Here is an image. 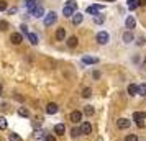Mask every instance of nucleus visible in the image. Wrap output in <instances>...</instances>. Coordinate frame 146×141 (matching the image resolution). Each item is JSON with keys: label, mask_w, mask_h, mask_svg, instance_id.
<instances>
[{"label": "nucleus", "mask_w": 146, "mask_h": 141, "mask_svg": "<svg viewBox=\"0 0 146 141\" xmlns=\"http://www.w3.org/2000/svg\"><path fill=\"white\" fill-rule=\"evenodd\" d=\"M56 20H58V15L54 13V12H49V13L46 15V18H44V25H46V26H51V25L56 23Z\"/></svg>", "instance_id": "nucleus-1"}, {"label": "nucleus", "mask_w": 146, "mask_h": 141, "mask_svg": "<svg viewBox=\"0 0 146 141\" xmlns=\"http://www.w3.org/2000/svg\"><path fill=\"white\" fill-rule=\"evenodd\" d=\"M108 40H110V36H108L107 31H100V33H97V41H99L100 44H107Z\"/></svg>", "instance_id": "nucleus-2"}, {"label": "nucleus", "mask_w": 146, "mask_h": 141, "mask_svg": "<svg viewBox=\"0 0 146 141\" xmlns=\"http://www.w3.org/2000/svg\"><path fill=\"white\" fill-rule=\"evenodd\" d=\"M130 125H131V121L128 120V118H118L117 120V128H120V130L130 128Z\"/></svg>", "instance_id": "nucleus-3"}, {"label": "nucleus", "mask_w": 146, "mask_h": 141, "mask_svg": "<svg viewBox=\"0 0 146 141\" xmlns=\"http://www.w3.org/2000/svg\"><path fill=\"white\" fill-rule=\"evenodd\" d=\"M82 115H84L82 112H79V110H74L69 118H71V121H72V123H80V121H82Z\"/></svg>", "instance_id": "nucleus-4"}, {"label": "nucleus", "mask_w": 146, "mask_h": 141, "mask_svg": "<svg viewBox=\"0 0 146 141\" xmlns=\"http://www.w3.org/2000/svg\"><path fill=\"white\" fill-rule=\"evenodd\" d=\"M102 5H89V7H87V13H90V15H94V17H95V15H99L100 12H102Z\"/></svg>", "instance_id": "nucleus-5"}, {"label": "nucleus", "mask_w": 146, "mask_h": 141, "mask_svg": "<svg viewBox=\"0 0 146 141\" xmlns=\"http://www.w3.org/2000/svg\"><path fill=\"white\" fill-rule=\"evenodd\" d=\"M80 131H82V134H90L92 133V125H90V121H84V123L80 125Z\"/></svg>", "instance_id": "nucleus-6"}, {"label": "nucleus", "mask_w": 146, "mask_h": 141, "mask_svg": "<svg viewBox=\"0 0 146 141\" xmlns=\"http://www.w3.org/2000/svg\"><path fill=\"white\" fill-rule=\"evenodd\" d=\"M30 13L33 15V17H36V18H40V17H43V13H44V8L41 7V5H36L33 10H30Z\"/></svg>", "instance_id": "nucleus-7"}, {"label": "nucleus", "mask_w": 146, "mask_h": 141, "mask_svg": "<svg viewBox=\"0 0 146 141\" xmlns=\"http://www.w3.org/2000/svg\"><path fill=\"white\" fill-rule=\"evenodd\" d=\"M58 110H59V108H58V105H56L54 102H51V103H48L46 105V113L48 115H56L58 113Z\"/></svg>", "instance_id": "nucleus-8"}, {"label": "nucleus", "mask_w": 146, "mask_h": 141, "mask_svg": "<svg viewBox=\"0 0 146 141\" xmlns=\"http://www.w3.org/2000/svg\"><path fill=\"white\" fill-rule=\"evenodd\" d=\"M54 133L58 134V136H64V133H66V126H64V123H58V125L54 126Z\"/></svg>", "instance_id": "nucleus-9"}, {"label": "nucleus", "mask_w": 146, "mask_h": 141, "mask_svg": "<svg viewBox=\"0 0 146 141\" xmlns=\"http://www.w3.org/2000/svg\"><path fill=\"white\" fill-rule=\"evenodd\" d=\"M10 41H12L13 44H20L21 41H23V34H21V33H12Z\"/></svg>", "instance_id": "nucleus-10"}, {"label": "nucleus", "mask_w": 146, "mask_h": 141, "mask_svg": "<svg viewBox=\"0 0 146 141\" xmlns=\"http://www.w3.org/2000/svg\"><path fill=\"white\" fill-rule=\"evenodd\" d=\"M143 118H145V113H141V112H135L133 113V120H136V123H138V126H143Z\"/></svg>", "instance_id": "nucleus-11"}, {"label": "nucleus", "mask_w": 146, "mask_h": 141, "mask_svg": "<svg viewBox=\"0 0 146 141\" xmlns=\"http://www.w3.org/2000/svg\"><path fill=\"white\" fill-rule=\"evenodd\" d=\"M125 25H126V28H128V31H130V30H133V28L136 26V20H135L133 17H128L125 20Z\"/></svg>", "instance_id": "nucleus-12"}, {"label": "nucleus", "mask_w": 146, "mask_h": 141, "mask_svg": "<svg viewBox=\"0 0 146 141\" xmlns=\"http://www.w3.org/2000/svg\"><path fill=\"white\" fill-rule=\"evenodd\" d=\"M64 38H66V30H64V28H58V31H56V40L64 41Z\"/></svg>", "instance_id": "nucleus-13"}, {"label": "nucleus", "mask_w": 146, "mask_h": 141, "mask_svg": "<svg viewBox=\"0 0 146 141\" xmlns=\"http://www.w3.org/2000/svg\"><path fill=\"white\" fill-rule=\"evenodd\" d=\"M82 20H84V15H82V13H79V12H77V13H74V17H72V23H74V25H80Z\"/></svg>", "instance_id": "nucleus-14"}, {"label": "nucleus", "mask_w": 146, "mask_h": 141, "mask_svg": "<svg viewBox=\"0 0 146 141\" xmlns=\"http://www.w3.org/2000/svg\"><path fill=\"white\" fill-rule=\"evenodd\" d=\"M33 138L40 141V140H44V138H46V134H44V131H43V130H35Z\"/></svg>", "instance_id": "nucleus-15"}, {"label": "nucleus", "mask_w": 146, "mask_h": 141, "mask_svg": "<svg viewBox=\"0 0 146 141\" xmlns=\"http://www.w3.org/2000/svg\"><path fill=\"white\" fill-rule=\"evenodd\" d=\"M133 40H135V36H133L131 31H125V33H123V41H125V43H131Z\"/></svg>", "instance_id": "nucleus-16"}, {"label": "nucleus", "mask_w": 146, "mask_h": 141, "mask_svg": "<svg viewBox=\"0 0 146 141\" xmlns=\"http://www.w3.org/2000/svg\"><path fill=\"white\" fill-rule=\"evenodd\" d=\"M82 61H84L86 64H97V62H99V59H97V58H94V56H86Z\"/></svg>", "instance_id": "nucleus-17"}, {"label": "nucleus", "mask_w": 146, "mask_h": 141, "mask_svg": "<svg viewBox=\"0 0 146 141\" xmlns=\"http://www.w3.org/2000/svg\"><path fill=\"white\" fill-rule=\"evenodd\" d=\"M62 13H64V17H74V8L64 5V8H62Z\"/></svg>", "instance_id": "nucleus-18"}, {"label": "nucleus", "mask_w": 146, "mask_h": 141, "mask_svg": "<svg viewBox=\"0 0 146 141\" xmlns=\"http://www.w3.org/2000/svg\"><path fill=\"white\" fill-rule=\"evenodd\" d=\"M77 43H79V40H77L76 36H71V38L67 40V46H69V48H76V46H77Z\"/></svg>", "instance_id": "nucleus-19"}, {"label": "nucleus", "mask_w": 146, "mask_h": 141, "mask_svg": "<svg viewBox=\"0 0 146 141\" xmlns=\"http://www.w3.org/2000/svg\"><path fill=\"white\" fill-rule=\"evenodd\" d=\"M94 21H95V25H102V23H104V21H105V15H95V17H94Z\"/></svg>", "instance_id": "nucleus-20"}, {"label": "nucleus", "mask_w": 146, "mask_h": 141, "mask_svg": "<svg viewBox=\"0 0 146 141\" xmlns=\"http://www.w3.org/2000/svg\"><path fill=\"white\" fill-rule=\"evenodd\" d=\"M128 94H130V95H136V94H138V85L130 84V85H128Z\"/></svg>", "instance_id": "nucleus-21"}, {"label": "nucleus", "mask_w": 146, "mask_h": 141, "mask_svg": "<svg viewBox=\"0 0 146 141\" xmlns=\"http://www.w3.org/2000/svg\"><path fill=\"white\" fill-rule=\"evenodd\" d=\"M28 40H30V43H31V44H38V34L30 33V34H28Z\"/></svg>", "instance_id": "nucleus-22"}, {"label": "nucleus", "mask_w": 146, "mask_h": 141, "mask_svg": "<svg viewBox=\"0 0 146 141\" xmlns=\"http://www.w3.org/2000/svg\"><path fill=\"white\" fill-rule=\"evenodd\" d=\"M94 107H90V105H87V107H84V115H87V117H92L94 115Z\"/></svg>", "instance_id": "nucleus-23"}, {"label": "nucleus", "mask_w": 146, "mask_h": 141, "mask_svg": "<svg viewBox=\"0 0 146 141\" xmlns=\"http://www.w3.org/2000/svg\"><path fill=\"white\" fill-rule=\"evenodd\" d=\"M138 95H141V97H146V84H141V85H138Z\"/></svg>", "instance_id": "nucleus-24"}, {"label": "nucleus", "mask_w": 146, "mask_h": 141, "mask_svg": "<svg viewBox=\"0 0 146 141\" xmlns=\"http://www.w3.org/2000/svg\"><path fill=\"white\" fill-rule=\"evenodd\" d=\"M8 123H7V118L5 117H0V130H7Z\"/></svg>", "instance_id": "nucleus-25"}, {"label": "nucleus", "mask_w": 146, "mask_h": 141, "mask_svg": "<svg viewBox=\"0 0 146 141\" xmlns=\"http://www.w3.org/2000/svg\"><path fill=\"white\" fill-rule=\"evenodd\" d=\"M126 5H128L130 10H135V8L138 7V0H128V3H126Z\"/></svg>", "instance_id": "nucleus-26"}, {"label": "nucleus", "mask_w": 146, "mask_h": 141, "mask_svg": "<svg viewBox=\"0 0 146 141\" xmlns=\"http://www.w3.org/2000/svg\"><path fill=\"white\" fill-rule=\"evenodd\" d=\"M8 140H10V141H23V140H21V136H20V134H17V133H10Z\"/></svg>", "instance_id": "nucleus-27"}, {"label": "nucleus", "mask_w": 146, "mask_h": 141, "mask_svg": "<svg viewBox=\"0 0 146 141\" xmlns=\"http://www.w3.org/2000/svg\"><path fill=\"white\" fill-rule=\"evenodd\" d=\"M90 95H92V90H90V87H86L84 90H82V97H84V99H89Z\"/></svg>", "instance_id": "nucleus-28"}, {"label": "nucleus", "mask_w": 146, "mask_h": 141, "mask_svg": "<svg viewBox=\"0 0 146 141\" xmlns=\"http://www.w3.org/2000/svg\"><path fill=\"white\" fill-rule=\"evenodd\" d=\"M18 115H20V117H25V118H27V117H30V112H28V108H23V107H21L20 110H18Z\"/></svg>", "instance_id": "nucleus-29"}, {"label": "nucleus", "mask_w": 146, "mask_h": 141, "mask_svg": "<svg viewBox=\"0 0 146 141\" xmlns=\"http://www.w3.org/2000/svg\"><path fill=\"white\" fill-rule=\"evenodd\" d=\"M71 134H72L74 138H77L79 134H82V131H80V128H72V131H71Z\"/></svg>", "instance_id": "nucleus-30"}, {"label": "nucleus", "mask_w": 146, "mask_h": 141, "mask_svg": "<svg viewBox=\"0 0 146 141\" xmlns=\"http://www.w3.org/2000/svg\"><path fill=\"white\" fill-rule=\"evenodd\" d=\"M20 31H21V34H27V36L30 34V31H28V26H27V25H21V26H20Z\"/></svg>", "instance_id": "nucleus-31"}, {"label": "nucleus", "mask_w": 146, "mask_h": 141, "mask_svg": "<svg viewBox=\"0 0 146 141\" xmlns=\"http://www.w3.org/2000/svg\"><path fill=\"white\" fill-rule=\"evenodd\" d=\"M125 141H138V136L136 134H128L125 138Z\"/></svg>", "instance_id": "nucleus-32"}, {"label": "nucleus", "mask_w": 146, "mask_h": 141, "mask_svg": "<svg viewBox=\"0 0 146 141\" xmlns=\"http://www.w3.org/2000/svg\"><path fill=\"white\" fill-rule=\"evenodd\" d=\"M66 5H67V7H71V8H74V10L77 8V3H76L74 0H67V3H66Z\"/></svg>", "instance_id": "nucleus-33"}, {"label": "nucleus", "mask_w": 146, "mask_h": 141, "mask_svg": "<svg viewBox=\"0 0 146 141\" xmlns=\"http://www.w3.org/2000/svg\"><path fill=\"white\" fill-rule=\"evenodd\" d=\"M7 28H8V23L5 20H2L0 21V31H3V30H7Z\"/></svg>", "instance_id": "nucleus-34"}, {"label": "nucleus", "mask_w": 146, "mask_h": 141, "mask_svg": "<svg viewBox=\"0 0 146 141\" xmlns=\"http://www.w3.org/2000/svg\"><path fill=\"white\" fill-rule=\"evenodd\" d=\"M3 10H7V2L0 0V12H3Z\"/></svg>", "instance_id": "nucleus-35"}, {"label": "nucleus", "mask_w": 146, "mask_h": 141, "mask_svg": "<svg viewBox=\"0 0 146 141\" xmlns=\"http://www.w3.org/2000/svg\"><path fill=\"white\" fill-rule=\"evenodd\" d=\"M44 141H56V136H53V134H46Z\"/></svg>", "instance_id": "nucleus-36"}, {"label": "nucleus", "mask_w": 146, "mask_h": 141, "mask_svg": "<svg viewBox=\"0 0 146 141\" xmlns=\"http://www.w3.org/2000/svg\"><path fill=\"white\" fill-rule=\"evenodd\" d=\"M136 44H138V46H141V44H145V38H143V36H141V38H138V41H136Z\"/></svg>", "instance_id": "nucleus-37"}, {"label": "nucleus", "mask_w": 146, "mask_h": 141, "mask_svg": "<svg viewBox=\"0 0 146 141\" xmlns=\"http://www.w3.org/2000/svg\"><path fill=\"white\" fill-rule=\"evenodd\" d=\"M143 5H146V0H138V7H143Z\"/></svg>", "instance_id": "nucleus-38"}, {"label": "nucleus", "mask_w": 146, "mask_h": 141, "mask_svg": "<svg viewBox=\"0 0 146 141\" xmlns=\"http://www.w3.org/2000/svg\"><path fill=\"white\" fill-rule=\"evenodd\" d=\"M100 77V72H97V71H95V72H94V79H99Z\"/></svg>", "instance_id": "nucleus-39"}, {"label": "nucleus", "mask_w": 146, "mask_h": 141, "mask_svg": "<svg viewBox=\"0 0 146 141\" xmlns=\"http://www.w3.org/2000/svg\"><path fill=\"white\" fill-rule=\"evenodd\" d=\"M2 92H3V87H2V85H0V95H2Z\"/></svg>", "instance_id": "nucleus-40"}, {"label": "nucleus", "mask_w": 146, "mask_h": 141, "mask_svg": "<svg viewBox=\"0 0 146 141\" xmlns=\"http://www.w3.org/2000/svg\"><path fill=\"white\" fill-rule=\"evenodd\" d=\"M107 2H115V0H107Z\"/></svg>", "instance_id": "nucleus-41"}]
</instances>
